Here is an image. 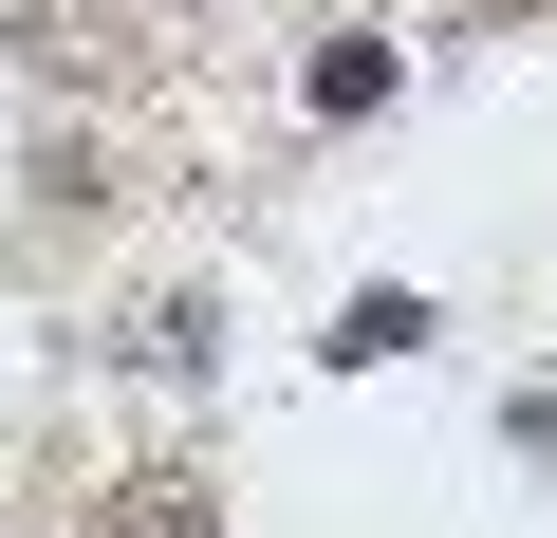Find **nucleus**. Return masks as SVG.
Listing matches in <instances>:
<instances>
[{
	"label": "nucleus",
	"mask_w": 557,
	"mask_h": 538,
	"mask_svg": "<svg viewBox=\"0 0 557 538\" xmlns=\"http://www.w3.org/2000/svg\"><path fill=\"white\" fill-rule=\"evenodd\" d=\"M112 538H205V483H131V501H112Z\"/></svg>",
	"instance_id": "1"
}]
</instances>
